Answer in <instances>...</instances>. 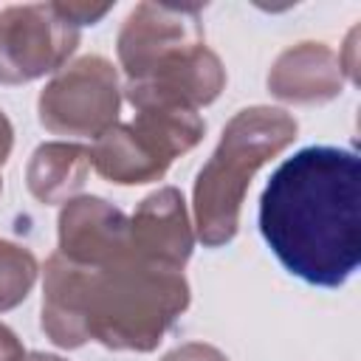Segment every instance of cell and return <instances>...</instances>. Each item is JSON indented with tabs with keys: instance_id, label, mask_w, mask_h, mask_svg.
I'll return each mask as SVG.
<instances>
[{
	"instance_id": "cell-1",
	"label": "cell",
	"mask_w": 361,
	"mask_h": 361,
	"mask_svg": "<svg viewBox=\"0 0 361 361\" xmlns=\"http://www.w3.org/2000/svg\"><path fill=\"white\" fill-rule=\"evenodd\" d=\"M259 231L293 276L344 285L361 262L358 155L313 144L279 164L259 197Z\"/></svg>"
},
{
	"instance_id": "cell-2",
	"label": "cell",
	"mask_w": 361,
	"mask_h": 361,
	"mask_svg": "<svg viewBox=\"0 0 361 361\" xmlns=\"http://www.w3.org/2000/svg\"><path fill=\"white\" fill-rule=\"evenodd\" d=\"M82 333L107 350H155L189 307L183 271L127 254L102 268L73 262Z\"/></svg>"
},
{
	"instance_id": "cell-3",
	"label": "cell",
	"mask_w": 361,
	"mask_h": 361,
	"mask_svg": "<svg viewBox=\"0 0 361 361\" xmlns=\"http://www.w3.org/2000/svg\"><path fill=\"white\" fill-rule=\"evenodd\" d=\"M299 124L282 107L254 104L231 116L192 192L195 231L206 248L234 240L251 178L296 141Z\"/></svg>"
},
{
	"instance_id": "cell-4",
	"label": "cell",
	"mask_w": 361,
	"mask_h": 361,
	"mask_svg": "<svg viewBox=\"0 0 361 361\" xmlns=\"http://www.w3.org/2000/svg\"><path fill=\"white\" fill-rule=\"evenodd\" d=\"M206 121L186 107H141L127 124L107 127L93 138L90 166L110 183L141 186L161 180L175 158L200 144Z\"/></svg>"
},
{
	"instance_id": "cell-5",
	"label": "cell",
	"mask_w": 361,
	"mask_h": 361,
	"mask_svg": "<svg viewBox=\"0 0 361 361\" xmlns=\"http://www.w3.org/2000/svg\"><path fill=\"white\" fill-rule=\"evenodd\" d=\"M118 71L99 54L79 56L56 71L37 99V116L48 133L79 138H99L118 121Z\"/></svg>"
},
{
	"instance_id": "cell-6",
	"label": "cell",
	"mask_w": 361,
	"mask_h": 361,
	"mask_svg": "<svg viewBox=\"0 0 361 361\" xmlns=\"http://www.w3.org/2000/svg\"><path fill=\"white\" fill-rule=\"evenodd\" d=\"M79 45V28L54 3L0 8V85H25L62 71Z\"/></svg>"
},
{
	"instance_id": "cell-7",
	"label": "cell",
	"mask_w": 361,
	"mask_h": 361,
	"mask_svg": "<svg viewBox=\"0 0 361 361\" xmlns=\"http://www.w3.org/2000/svg\"><path fill=\"white\" fill-rule=\"evenodd\" d=\"M203 6L138 3L116 37L118 65L127 82L144 79L166 54L203 42Z\"/></svg>"
},
{
	"instance_id": "cell-8",
	"label": "cell",
	"mask_w": 361,
	"mask_h": 361,
	"mask_svg": "<svg viewBox=\"0 0 361 361\" xmlns=\"http://www.w3.org/2000/svg\"><path fill=\"white\" fill-rule=\"evenodd\" d=\"M226 87V68L206 42L178 48L166 54L144 79L124 82V99L138 110L149 104L172 107H206Z\"/></svg>"
},
{
	"instance_id": "cell-9",
	"label": "cell",
	"mask_w": 361,
	"mask_h": 361,
	"mask_svg": "<svg viewBox=\"0 0 361 361\" xmlns=\"http://www.w3.org/2000/svg\"><path fill=\"white\" fill-rule=\"evenodd\" d=\"M56 234V254L85 268L110 265L133 251L130 217L96 195H79L68 200L59 212Z\"/></svg>"
},
{
	"instance_id": "cell-10",
	"label": "cell",
	"mask_w": 361,
	"mask_h": 361,
	"mask_svg": "<svg viewBox=\"0 0 361 361\" xmlns=\"http://www.w3.org/2000/svg\"><path fill=\"white\" fill-rule=\"evenodd\" d=\"M133 254L183 271L195 248V231L180 189L161 186L147 195L130 217Z\"/></svg>"
},
{
	"instance_id": "cell-11",
	"label": "cell",
	"mask_w": 361,
	"mask_h": 361,
	"mask_svg": "<svg viewBox=\"0 0 361 361\" xmlns=\"http://www.w3.org/2000/svg\"><path fill=\"white\" fill-rule=\"evenodd\" d=\"M344 79L338 54L324 42L307 39L285 48L274 59L268 90L288 104H324L344 90Z\"/></svg>"
},
{
	"instance_id": "cell-12",
	"label": "cell",
	"mask_w": 361,
	"mask_h": 361,
	"mask_svg": "<svg viewBox=\"0 0 361 361\" xmlns=\"http://www.w3.org/2000/svg\"><path fill=\"white\" fill-rule=\"evenodd\" d=\"M90 172V149L76 141H45L39 144L25 166L28 192L45 203H68L73 200Z\"/></svg>"
},
{
	"instance_id": "cell-13",
	"label": "cell",
	"mask_w": 361,
	"mask_h": 361,
	"mask_svg": "<svg viewBox=\"0 0 361 361\" xmlns=\"http://www.w3.org/2000/svg\"><path fill=\"white\" fill-rule=\"evenodd\" d=\"M39 274L37 257L11 240H0V313L17 307L34 288Z\"/></svg>"
},
{
	"instance_id": "cell-14",
	"label": "cell",
	"mask_w": 361,
	"mask_h": 361,
	"mask_svg": "<svg viewBox=\"0 0 361 361\" xmlns=\"http://www.w3.org/2000/svg\"><path fill=\"white\" fill-rule=\"evenodd\" d=\"M54 6H56V11H59L68 23H73L76 28L99 23V20L113 8L110 3H104V6H90V3H54Z\"/></svg>"
},
{
	"instance_id": "cell-15",
	"label": "cell",
	"mask_w": 361,
	"mask_h": 361,
	"mask_svg": "<svg viewBox=\"0 0 361 361\" xmlns=\"http://www.w3.org/2000/svg\"><path fill=\"white\" fill-rule=\"evenodd\" d=\"M161 361H228V358H226V353H220L212 344L189 341V344H180L172 353H166Z\"/></svg>"
},
{
	"instance_id": "cell-16",
	"label": "cell",
	"mask_w": 361,
	"mask_h": 361,
	"mask_svg": "<svg viewBox=\"0 0 361 361\" xmlns=\"http://www.w3.org/2000/svg\"><path fill=\"white\" fill-rule=\"evenodd\" d=\"M23 344L14 336V330H8L6 324H0V361H17L23 355Z\"/></svg>"
},
{
	"instance_id": "cell-17",
	"label": "cell",
	"mask_w": 361,
	"mask_h": 361,
	"mask_svg": "<svg viewBox=\"0 0 361 361\" xmlns=\"http://www.w3.org/2000/svg\"><path fill=\"white\" fill-rule=\"evenodd\" d=\"M11 147H14V127H11L8 116L0 110V166L8 161V155H11Z\"/></svg>"
},
{
	"instance_id": "cell-18",
	"label": "cell",
	"mask_w": 361,
	"mask_h": 361,
	"mask_svg": "<svg viewBox=\"0 0 361 361\" xmlns=\"http://www.w3.org/2000/svg\"><path fill=\"white\" fill-rule=\"evenodd\" d=\"M17 361H65V358L51 355V353H23Z\"/></svg>"
},
{
	"instance_id": "cell-19",
	"label": "cell",
	"mask_w": 361,
	"mask_h": 361,
	"mask_svg": "<svg viewBox=\"0 0 361 361\" xmlns=\"http://www.w3.org/2000/svg\"><path fill=\"white\" fill-rule=\"evenodd\" d=\"M0 192H3V180H0Z\"/></svg>"
}]
</instances>
